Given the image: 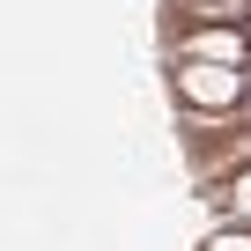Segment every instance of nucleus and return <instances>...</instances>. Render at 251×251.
Wrapping results in <instances>:
<instances>
[{"label": "nucleus", "instance_id": "nucleus-1", "mask_svg": "<svg viewBox=\"0 0 251 251\" xmlns=\"http://www.w3.org/2000/svg\"><path fill=\"white\" fill-rule=\"evenodd\" d=\"M170 96L185 118H236L251 103V74L244 67H200V59H170Z\"/></svg>", "mask_w": 251, "mask_h": 251}, {"label": "nucleus", "instance_id": "nucleus-2", "mask_svg": "<svg viewBox=\"0 0 251 251\" xmlns=\"http://www.w3.org/2000/svg\"><path fill=\"white\" fill-rule=\"evenodd\" d=\"M170 59H200V67H244L251 74V30L244 23H207V30H177Z\"/></svg>", "mask_w": 251, "mask_h": 251}, {"label": "nucleus", "instance_id": "nucleus-3", "mask_svg": "<svg viewBox=\"0 0 251 251\" xmlns=\"http://www.w3.org/2000/svg\"><path fill=\"white\" fill-rule=\"evenodd\" d=\"M214 200H222V214H229L236 229H251V163H244V170H229Z\"/></svg>", "mask_w": 251, "mask_h": 251}, {"label": "nucleus", "instance_id": "nucleus-4", "mask_svg": "<svg viewBox=\"0 0 251 251\" xmlns=\"http://www.w3.org/2000/svg\"><path fill=\"white\" fill-rule=\"evenodd\" d=\"M200 251H251V229H236V222H229V229H214Z\"/></svg>", "mask_w": 251, "mask_h": 251}]
</instances>
